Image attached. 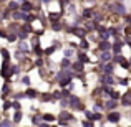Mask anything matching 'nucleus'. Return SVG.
Listing matches in <instances>:
<instances>
[{
  "label": "nucleus",
  "instance_id": "393cba45",
  "mask_svg": "<svg viewBox=\"0 0 131 127\" xmlns=\"http://www.w3.org/2000/svg\"><path fill=\"white\" fill-rule=\"evenodd\" d=\"M0 53H2L3 58H5V61H8V51H7L5 48H2V50H0Z\"/></svg>",
  "mask_w": 131,
  "mask_h": 127
},
{
  "label": "nucleus",
  "instance_id": "aec40b11",
  "mask_svg": "<svg viewBox=\"0 0 131 127\" xmlns=\"http://www.w3.org/2000/svg\"><path fill=\"white\" fill-rule=\"evenodd\" d=\"M20 121H22V112L17 111V112H15V116H13V122H20Z\"/></svg>",
  "mask_w": 131,
  "mask_h": 127
},
{
  "label": "nucleus",
  "instance_id": "c9c22d12",
  "mask_svg": "<svg viewBox=\"0 0 131 127\" xmlns=\"http://www.w3.org/2000/svg\"><path fill=\"white\" fill-rule=\"evenodd\" d=\"M115 60H116V63H119V64H121V63H123V61H126V60H125V58H123V56H121V54H118V56H116V58H115Z\"/></svg>",
  "mask_w": 131,
  "mask_h": 127
},
{
  "label": "nucleus",
  "instance_id": "5fc2aeb1",
  "mask_svg": "<svg viewBox=\"0 0 131 127\" xmlns=\"http://www.w3.org/2000/svg\"><path fill=\"white\" fill-rule=\"evenodd\" d=\"M129 117H131V112H129Z\"/></svg>",
  "mask_w": 131,
  "mask_h": 127
},
{
  "label": "nucleus",
  "instance_id": "6e6552de",
  "mask_svg": "<svg viewBox=\"0 0 131 127\" xmlns=\"http://www.w3.org/2000/svg\"><path fill=\"white\" fill-rule=\"evenodd\" d=\"M71 32H73V33H77V36H80V38H85V33H86L83 28H73Z\"/></svg>",
  "mask_w": 131,
  "mask_h": 127
},
{
  "label": "nucleus",
  "instance_id": "412c9836",
  "mask_svg": "<svg viewBox=\"0 0 131 127\" xmlns=\"http://www.w3.org/2000/svg\"><path fill=\"white\" fill-rule=\"evenodd\" d=\"M18 48H20V51H22V53H27V51H28V46H27V43H20L18 45Z\"/></svg>",
  "mask_w": 131,
  "mask_h": 127
},
{
  "label": "nucleus",
  "instance_id": "a18cd8bd",
  "mask_svg": "<svg viewBox=\"0 0 131 127\" xmlns=\"http://www.w3.org/2000/svg\"><path fill=\"white\" fill-rule=\"evenodd\" d=\"M12 106H13V107L17 109V111H18V109H20V104H18V102H17V101H15V102H12Z\"/></svg>",
  "mask_w": 131,
  "mask_h": 127
},
{
  "label": "nucleus",
  "instance_id": "de8ad7c7",
  "mask_svg": "<svg viewBox=\"0 0 131 127\" xmlns=\"http://www.w3.org/2000/svg\"><path fill=\"white\" fill-rule=\"evenodd\" d=\"M65 54H67V56H71V54H73V50H67V51H65Z\"/></svg>",
  "mask_w": 131,
  "mask_h": 127
},
{
  "label": "nucleus",
  "instance_id": "473e14b6",
  "mask_svg": "<svg viewBox=\"0 0 131 127\" xmlns=\"http://www.w3.org/2000/svg\"><path fill=\"white\" fill-rule=\"evenodd\" d=\"M73 68H75L77 71H81V69H83V64H81V63H75V64H73Z\"/></svg>",
  "mask_w": 131,
  "mask_h": 127
},
{
  "label": "nucleus",
  "instance_id": "ea45409f",
  "mask_svg": "<svg viewBox=\"0 0 131 127\" xmlns=\"http://www.w3.org/2000/svg\"><path fill=\"white\" fill-rule=\"evenodd\" d=\"M8 91H10V89H8V84H5V86H3V89H2V92H3V94H8Z\"/></svg>",
  "mask_w": 131,
  "mask_h": 127
},
{
  "label": "nucleus",
  "instance_id": "58836bf2",
  "mask_svg": "<svg viewBox=\"0 0 131 127\" xmlns=\"http://www.w3.org/2000/svg\"><path fill=\"white\" fill-rule=\"evenodd\" d=\"M33 51H35V54H42L43 53V51L40 50V46H35V48H33Z\"/></svg>",
  "mask_w": 131,
  "mask_h": 127
},
{
  "label": "nucleus",
  "instance_id": "72a5a7b5",
  "mask_svg": "<svg viewBox=\"0 0 131 127\" xmlns=\"http://www.w3.org/2000/svg\"><path fill=\"white\" fill-rule=\"evenodd\" d=\"M51 28L53 30H61V23H58V22H55L53 25H51Z\"/></svg>",
  "mask_w": 131,
  "mask_h": 127
},
{
  "label": "nucleus",
  "instance_id": "7ed1b4c3",
  "mask_svg": "<svg viewBox=\"0 0 131 127\" xmlns=\"http://www.w3.org/2000/svg\"><path fill=\"white\" fill-rule=\"evenodd\" d=\"M85 114H86V119H88L90 122H91V121H101V114H96V112H90V111H86Z\"/></svg>",
  "mask_w": 131,
  "mask_h": 127
},
{
  "label": "nucleus",
  "instance_id": "2eb2a0df",
  "mask_svg": "<svg viewBox=\"0 0 131 127\" xmlns=\"http://www.w3.org/2000/svg\"><path fill=\"white\" fill-rule=\"evenodd\" d=\"M25 96H28V97H37V91L35 89H27Z\"/></svg>",
  "mask_w": 131,
  "mask_h": 127
},
{
  "label": "nucleus",
  "instance_id": "c756f323",
  "mask_svg": "<svg viewBox=\"0 0 131 127\" xmlns=\"http://www.w3.org/2000/svg\"><path fill=\"white\" fill-rule=\"evenodd\" d=\"M40 121H42V117H40V116H33V117H32V122H33V124H38Z\"/></svg>",
  "mask_w": 131,
  "mask_h": 127
},
{
  "label": "nucleus",
  "instance_id": "e433bc0d",
  "mask_svg": "<svg viewBox=\"0 0 131 127\" xmlns=\"http://www.w3.org/2000/svg\"><path fill=\"white\" fill-rule=\"evenodd\" d=\"M86 28L88 30H95L96 28V23H86Z\"/></svg>",
  "mask_w": 131,
  "mask_h": 127
},
{
  "label": "nucleus",
  "instance_id": "4be33fe9",
  "mask_svg": "<svg viewBox=\"0 0 131 127\" xmlns=\"http://www.w3.org/2000/svg\"><path fill=\"white\" fill-rule=\"evenodd\" d=\"M83 17H85V18H88V17H93V10H91V8H85Z\"/></svg>",
  "mask_w": 131,
  "mask_h": 127
},
{
  "label": "nucleus",
  "instance_id": "3c124183",
  "mask_svg": "<svg viewBox=\"0 0 131 127\" xmlns=\"http://www.w3.org/2000/svg\"><path fill=\"white\" fill-rule=\"evenodd\" d=\"M38 127H50V125H48V124H45V122H43V124H40Z\"/></svg>",
  "mask_w": 131,
  "mask_h": 127
},
{
  "label": "nucleus",
  "instance_id": "09e8293b",
  "mask_svg": "<svg viewBox=\"0 0 131 127\" xmlns=\"http://www.w3.org/2000/svg\"><path fill=\"white\" fill-rule=\"evenodd\" d=\"M43 64V60H37V66H42Z\"/></svg>",
  "mask_w": 131,
  "mask_h": 127
},
{
  "label": "nucleus",
  "instance_id": "c85d7f7f",
  "mask_svg": "<svg viewBox=\"0 0 131 127\" xmlns=\"http://www.w3.org/2000/svg\"><path fill=\"white\" fill-rule=\"evenodd\" d=\"M43 119H45V121H50V122H51V121H55V116H51V114H45V116H43Z\"/></svg>",
  "mask_w": 131,
  "mask_h": 127
},
{
  "label": "nucleus",
  "instance_id": "5701e85b",
  "mask_svg": "<svg viewBox=\"0 0 131 127\" xmlns=\"http://www.w3.org/2000/svg\"><path fill=\"white\" fill-rule=\"evenodd\" d=\"M27 36H28V35H27V30H20V33H18V38H20V40H25Z\"/></svg>",
  "mask_w": 131,
  "mask_h": 127
},
{
  "label": "nucleus",
  "instance_id": "a19ab883",
  "mask_svg": "<svg viewBox=\"0 0 131 127\" xmlns=\"http://www.w3.org/2000/svg\"><path fill=\"white\" fill-rule=\"evenodd\" d=\"M121 66H123V68H126V69H129V68H131L128 61H123V63H121Z\"/></svg>",
  "mask_w": 131,
  "mask_h": 127
},
{
  "label": "nucleus",
  "instance_id": "37998d69",
  "mask_svg": "<svg viewBox=\"0 0 131 127\" xmlns=\"http://www.w3.org/2000/svg\"><path fill=\"white\" fill-rule=\"evenodd\" d=\"M10 106H12V102H8V101H5V102H3V109H8Z\"/></svg>",
  "mask_w": 131,
  "mask_h": 127
},
{
  "label": "nucleus",
  "instance_id": "79ce46f5",
  "mask_svg": "<svg viewBox=\"0 0 131 127\" xmlns=\"http://www.w3.org/2000/svg\"><path fill=\"white\" fill-rule=\"evenodd\" d=\"M22 81H23V84H30V78H28V76H23Z\"/></svg>",
  "mask_w": 131,
  "mask_h": 127
},
{
  "label": "nucleus",
  "instance_id": "20e7f679",
  "mask_svg": "<svg viewBox=\"0 0 131 127\" xmlns=\"http://www.w3.org/2000/svg\"><path fill=\"white\" fill-rule=\"evenodd\" d=\"M70 104L73 106V107H78V109L83 107V106H81V102H80V99H78L77 96H71V97H70Z\"/></svg>",
  "mask_w": 131,
  "mask_h": 127
},
{
  "label": "nucleus",
  "instance_id": "1a4fd4ad",
  "mask_svg": "<svg viewBox=\"0 0 131 127\" xmlns=\"http://www.w3.org/2000/svg\"><path fill=\"white\" fill-rule=\"evenodd\" d=\"M123 104H125V106L131 104V92H126V94L123 96Z\"/></svg>",
  "mask_w": 131,
  "mask_h": 127
},
{
  "label": "nucleus",
  "instance_id": "7c9ffc66",
  "mask_svg": "<svg viewBox=\"0 0 131 127\" xmlns=\"http://www.w3.org/2000/svg\"><path fill=\"white\" fill-rule=\"evenodd\" d=\"M7 40H8V41H15V40H17V36L13 35V33H8V35H7Z\"/></svg>",
  "mask_w": 131,
  "mask_h": 127
},
{
  "label": "nucleus",
  "instance_id": "8fccbe9b",
  "mask_svg": "<svg viewBox=\"0 0 131 127\" xmlns=\"http://www.w3.org/2000/svg\"><path fill=\"white\" fill-rule=\"evenodd\" d=\"M0 36H7V33H5V32H2V30H0Z\"/></svg>",
  "mask_w": 131,
  "mask_h": 127
},
{
  "label": "nucleus",
  "instance_id": "cd10ccee",
  "mask_svg": "<svg viewBox=\"0 0 131 127\" xmlns=\"http://www.w3.org/2000/svg\"><path fill=\"white\" fill-rule=\"evenodd\" d=\"M110 96H111V99H113V101H116V99L119 97V94H118L116 91H111V92H110Z\"/></svg>",
  "mask_w": 131,
  "mask_h": 127
},
{
  "label": "nucleus",
  "instance_id": "f257e3e1",
  "mask_svg": "<svg viewBox=\"0 0 131 127\" xmlns=\"http://www.w3.org/2000/svg\"><path fill=\"white\" fill-rule=\"evenodd\" d=\"M113 12L115 13H118V15H126V8H125V5H123L121 2H116V3H113Z\"/></svg>",
  "mask_w": 131,
  "mask_h": 127
},
{
  "label": "nucleus",
  "instance_id": "bb28decb",
  "mask_svg": "<svg viewBox=\"0 0 131 127\" xmlns=\"http://www.w3.org/2000/svg\"><path fill=\"white\" fill-rule=\"evenodd\" d=\"M51 97H53V96H51V94H43V96H42L43 102H48V101H51Z\"/></svg>",
  "mask_w": 131,
  "mask_h": 127
},
{
  "label": "nucleus",
  "instance_id": "f8f14e48",
  "mask_svg": "<svg viewBox=\"0 0 131 127\" xmlns=\"http://www.w3.org/2000/svg\"><path fill=\"white\" fill-rule=\"evenodd\" d=\"M78 60H80V63H81V64H85V63H90L88 56H86L85 53H80V54H78Z\"/></svg>",
  "mask_w": 131,
  "mask_h": 127
},
{
  "label": "nucleus",
  "instance_id": "f704fd0d",
  "mask_svg": "<svg viewBox=\"0 0 131 127\" xmlns=\"http://www.w3.org/2000/svg\"><path fill=\"white\" fill-rule=\"evenodd\" d=\"M60 104H61V107H67L68 104H70V101H67V99H63L61 97V101H60Z\"/></svg>",
  "mask_w": 131,
  "mask_h": 127
},
{
  "label": "nucleus",
  "instance_id": "864d4df0",
  "mask_svg": "<svg viewBox=\"0 0 131 127\" xmlns=\"http://www.w3.org/2000/svg\"><path fill=\"white\" fill-rule=\"evenodd\" d=\"M51 127H57V125H51Z\"/></svg>",
  "mask_w": 131,
  "mask_h": 127
},
{
  "label": "nucleus",
  "instance_id": "f03ea898",
  "mask_svg": "<svg viewBox=\"0 0 131 127\" xmlns=\"http://www.w3.org/2000/svg\"><path fill=\"white\" fill-rule=\"evenodd\" d=\"M71 119H73V116L70 114V112H67V111H63L60 114V124H67V121H71Z\"/></svg>",
  "mask_w": 131,
  "mask_h": 127
},
{
  "label": "nucleus",
  "instance_id": "4c0bfd02",
  "mask_svg": "<svg viewBox=\"0 0 131 127\" xmlns=\"http://www.w3.org/2000/svg\"><path fill=\"white\" fill-rule=\"evenodd\" d=\"M80 46L83 48V50H86V48H88V41H86V40H83V41H81V45H80Z\"/></svg>",
  "mask_w": 131,
  "mask_h": 127
},
{
  "label": "nucleus",
  "instance_id": "ddd939ff",
  "mask_svg": "<svg viewBox=\"0 0 131 127\" xmlns=\"http://www.w3.org/2000/svg\"><path fill=\"white\" fill-rule=\"evenodd\" d=\"M101 81H103L105 84H113V83H115V79H113L111 76H105V78H101Z\"/></svg>",
  "mask_w": 131,
  "mask_h": 127
},
{
  "label": "nucleus",
  "instance_id": "9b49d317",
  "mask_svg": "<svg viewBox=\"0 0 131 127\" xmlns=\"http://www.w3.org/2000/svg\"><path fill=\"white\" fill-rule=\"evenodd\" d=\"M101 61H103V63H108V61H111V54H110V51L101 53Z\"/></svg>",
  "mask_w": 131,
  "mask_h": 127
},
{
  "label": "nucleus",
  "instance_id": "4468645a",
  "mask_svg": "<svg viewBox=\"0 0 131 127\" xmlns=\"http://www.w3.org/2000/svg\"><path fill=\"white\" fill-rule=\"evenodd\" d=\"M105 107H106V109H115V107H116V101H113V99H111V101H108V102L105 104Z\"/></svg>",
  "mask_w": 131,
  "mask_h": 127
},
{
  "label": "nucleus",
  "instance_id": "49530a36",
  "mask_svg": "<svg viewBox=\"0 0 131 127\" xmlns=\"http://www.w3.org/2000/svg\"><path fill=\"white\" fill-rule=\"evenodd\" d=\"M53 97L55 99H61V94H60V92H53Z\"/></svg>",
  "mask_w": 131,
  "mask_h": 127
},
{
  "label": "nucleus",
  "instance_id": "a878e982",
  "mask_svg": "<svg viewBox=\"0 0 131 127\" xmlns=\"http://www.w3.org/2000/svg\"><path fill=\"white\" fill-rule=\"evenodd\" d=\"M60 18V13H50V20H53V23Z\"/></svg>",
  "mask_w": 131,
  "mask_h": 127
},
{
  "label": "nucleus",
  "instance_id": "dca6fc26",
  "mask_svg": "<svg viewBox=\"0 0 131 127\" xmlns=\"http://www.w3.org/2000/svg\"><path fill=\"white\" fill-rule=\"evenodd\" d=\"M113 50H115V54H119L121 53V43H115L113 45Z\"/></svg>",
  "mask_w": 131,
  "mask_h": 127
},
{
  "label": "nucleus",
  "instance_id": "c03bdc74",
  "mask_svg": "<svg viewBox=\"0 0 131 127\" xmlns=\"http://www.w3.org/2000/svg\"><path fill=\"white\" fill-rule=\"evenodd\" d=\"M83 127H93V124H91V122H88V121H85L83 122Z\"/></svg>",
  "mask_w": 131,
  "mask_h": 127
},
{
  "label": "nucleus",
  "instance_id": "603ef678",
  "mask_svg": "<svg viewBox=\"0 0 131 127\" xmlns=\"http://www.w3.org/2000/svg\"><path fill=\"white\" fill-rule=\"evenodd\" d=\"M126 22H128L129 25H131V17H126Z\"/></svg>",
  "mask_w": 131,
  "mask_h": 127
},
{
  "label": "nucleus",
  "instance_id": "0eeeda50",
  "mask_svg": "<svg viewBox=\"0 0 131 127\" xmlns=\"http://www.w3.org/2000/svg\"><path fill=\"white\" fill-rule=\"evenodd\" d=\"M110 48H111V45H110L108 41H101V43H100V50H101V53H106Z\"/></svg>",
  "mask_w": 131,
  "mask_h": 127
},
{
  "label": "nucleus",
  "instance_id": "2f4dec72",
  "mask_svg": "<svg viewBox=\"0 0 131 127\" xmlns=\"http://www.w3.org/2000/svg\"><path fill=\"white\" fill-rule=\"evenodd\" d=\"M55 50H57V46H50V48H47V50H45V53H47V54H51Z\"/></svg>",
  "mask_w": 131,
  "mask_h": 127
},
{
  "label": "nucleus",
  "instance_id": "f3484780",
  "mask_svg": "<svg viewBox=\"0 0 131 127\" xmlns=\"http://www.w3.org/2000/svg\"><path fill=\"white\" fill-rule=\"evenodd\" d=\"M0 127H13V122H12V121H7V119H5V121L0 122Z\"/></svg>",
  "mask_w": 131,
  "mask_h": 127
},
{
  "label": "nucleus",
  "instance_id": "b1692460",
  "mask_svg": "<svg viewBox=\"0 0 131 127\" xmlns=\"http://www.w3.org/2000/svg\"><path fill=\"white\" fill-rule=\"evenodd\" d=\"M70 81H71V78H65V79H61V81H60V86H61V88H63V86L70 84Z\"/></svg>",
  "mask_w": 131,
  "mask_h": 127
},
{
  "label": "nucleus",
  "instance_id": "a211bd4d",
  "mask_svg": "<svg viewBox=\"0 0 131 127\" xmlns=\"http://www.w3.org/2000/svg\"><path fill=\"white\" fill-rule=\"evenodd\" d=\"M20 7V3H17V2H10L8 3V8L10 10H13V12H17V8Z\"/></svg>",
  "mask_w": 131,
  "mask_h": 127
},
{
  "label": "nucleus",
  "instance_id": "39448f33",
  "mask_svg": "<svg viewBox=\"0 0 131 127\" xmlns=\"http://www.w3.org/2000/svg\"><path fill=\"white\" fill-rule=\"evenodd\" d=\"M20 7H22V12L23 13H28V12H32V10H33V5L30 2H23Z\"/></svg>",
  "mask_w": 131,
  "mask_h": 127
},
{
  "label": "nucleus",
  "instance_id": "423d86ee",
  "mask_svg": "<svg viewBox=\"0 0 131 127\" xmlns=\"http://www.w3.org/2000/svg\"><path fill=\"white\" fill-rule=\"evenodd\" d=\"M119 119H121V114H118V112H111V114H108V121L110 122H118Z\"/></svg>",
  "mask_w": 131,
  "mask_h": 127
},
{
  "label": "nucleus",
  "instance_id": "9d476101",
  "mask_svg": "<svg viewBox=\"0 0 131 127\" xmlns=\"http://www.w3.org/2000/svg\"><path fill=\"white\" fill-rule=\"evenodd\" d=\"M103 73H105L106 76H110V74L113 73V66L111 64H105V66H103Z\"/></svg>",
  "mask_w": 131,
  "mask_h": 127
},
{
  "label": "nucleus",
  "instance_id": "6ab92c4d",
  "mask_svg": "<svg viewBox=\"0 0 131 127\" xmlns=\"http://www.w3.org/2000/svg\"><path fill=\"white\" fill-rule=\"evenodd\" d=\"M68 66H70V60H68V58H65V60H61V69H67Z\"/></svg>",
  "mask_w": 131,
  "mask_h": 127
}]
</instances>
